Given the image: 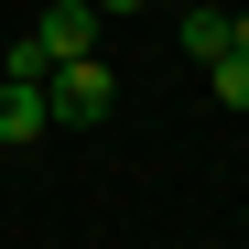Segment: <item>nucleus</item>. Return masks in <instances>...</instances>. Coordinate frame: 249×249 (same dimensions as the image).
I'll use <instances>...</instances> for the list:
<instances>
[{
  "mask_svg": "<svg viewBox=\"0 0 249 249\" xmlns=\"http://www.w3.org/2000/svg\"><path fill=\"white\" fill-rule=\"evenodd\" d=\"M108 98H119V76L98 65V54H65L54 76H44V108H54V130L76 119V130H87V119H108Z\"/></svg>",
  "mask_w": 249,
  "mask_h": 249,
  "instance_id": "obj_1",
  "label": "nucleus"
},
{
  "mask_svg": "<svg viewBox=\"0 0 249 249\" xmlns=\"http://www.w3.org/2000/svg\"><path fill=\"white\" fill-rule=\"evenodd\" d=\"M44 130H54V108H44V87H22V76H0V141H11V152H33Z\"/></svg>",
  "mask_w": 249,
  "mask_h": 249,
  "instance_id": "obj_2",
  "label": "nucleus"
},
{
  "mask_svg": "<svg viewBox=\"0 0 249 249\" xmlns=\"http://www.w3.org/2000/svg\"><path fill=\"white\" fill-rule=\"evenodd\" d=\"M174 44L206 65V54H228V11H206V0H184V22H174Z\"/></svg>",
  "mask_w": 249,
  "mask_h": 249,
  "instance_id": "obj_3",
  "label": "nucleus"
},
{
  "mask_svg": "<svg viewBox=\"0 0 249 249\" xmlns=\"http://www.w3.org/2000/svg\"><path fill=\"white\" fill-rule=\"evenodd\" d=\"M206 87H217V108H249V54H206Z\"/></svg>",
  "mask_w": 249,
  "mask_h": 249,
  "instance_id": "obj_4",
  "label": "nucleus"
},
{
  "mask_svg": "<svg viewBox=\"0 0 249 249\" xmlns=\"http://www.w3.org/2000/svg\"><path fill=\"white\" fill-rule=\"evenodd\" d=\"M130 11H152V0H98V22H130Z\"/></svg>",
  "mask_w": 249,
  "mask_h": 249,
  "instance_id": "obj_5",
  "label": "nucleus"
},
{
  "mask_svg": "<svg viewBox=\"0 0 249 249\" xmlns=\"http://www.w3.org/2000/svg\"><path fill=\"white\" fill-rule=\"evenodd\" d=\"M228 54H249V11H228Z\"/></svg>",
  "mask_w": 249,
  "mask_h": 249,
  "instance_id": "obj_6",
  "label": "nucleus"
}]
</instances>
